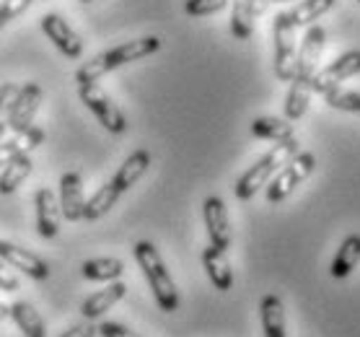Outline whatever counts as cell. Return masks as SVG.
<instances>
[{
  "label": "cell",
  "mask_w": 360,
  "mask_h": 337,
  "mask_svg": "<svg viewBox=\"0 0 360 337\" xmlns=\"http://www.w3.org/2000/svg\"><path fill=\"white\" fill-rule=\"evenodd\" d=\"M161 50V39L158 37H140V39H130L117 44L107 52H98L89 63H83L78 70H75V83L78 86H89V83H98L107 73L117 70L122 65H130V63H138L143 58H150Z\"/></svg>",
  "instance_id": "1"
},
{
  "label": "cell",
  "mask_w": 360,
  "mask_h": 337,
  "mask_svg": "<svg viewBox=\"0 0 360 337\" xmlns=\"http://www.w3.org/2000/svg\"><path fill=\"white\" fill-rule=\"evenodd\" d=\"M132 252H135V260H138L140 270L146 275L148 286H150L153 296H156V304L161 306V312H176L179 309V291H176V283H174L172 272L166 267L164 257L158 255V249L150 241H138Z\"/></svg>",
  "instance_id": "2"
},
{
  "label": "cell",
  "mask_w": 360,
  "mask_h": 337,
  "mask_svg": "<svg viewBox=\"0 0 360 337\" xmlns=\"http://www.w3.org/2000/svg\"><path fill=\"white\" fill-rule=\"evenodd\" d=\"M298 151H301V143H298L295 138L280 140L270 153H264L257 164L249 166V169L241 174V179H238L236 187H233L236 198L238 200H252L259 189L267 187V182H270L272 177H275V174H278L280 169H283V166L295 156V153H298Z\"/></svg>",
  "instance_id": "3"
},
{
  "label": "cell",
  "mask_w": 360,
  "mask_h": 337,
  "mask_svg": "<svg viewBox=\"0 0 360 337\" xmlns=\"http://www.w3.org/2000/svg\"><path fill=\"white\" fill-rule=\"evenodd\" d=\"M314 169H316V156H314V153H301V151H298V153H295V156L290 158V161H288L270 182H267V189H264L267 203L275 205V203H283L285 198H290L293 189L311 177Z\"/></svg>",
  "instance_id": "4"
},
{
  "label": "cell",
  "mask_w": 360,
  "mask_h": 337,
  "mask_svg": "<svg viewBox=\"0 0 360 337\" xmlns=\"http://www.w3.org/2000/svg\"><path fill=\"white\" fill-rule=\"evenodd\" d=\"M272 37H275V60H272L275 75H278V81L290 83V81H293V75H295L298 42H295V26H293V21L288 18L285 11L275 16V24H272Z\"/></svg>",
  "instance_id": "5"
},
{
  "label": "cell",
  "mask_w": 360,
  "mask_h": 337,
  "mask_svg": "<svg viewBox=\"0 0 360 337\" xmlns=\"http://www.w3.org/2000/svg\"><path fill=\"white\" fill-rule=\"evenodd\" d=\"M78 99L89 107V112L96 117L98 125H104V130L107 132H112V135H122V132L127 130V120H124L122 109L117 107L115 101L98 89L96 83L78 86Z\"/></svg>",
  "instance_id": "6"
},
{
  "label": "cell",
  "mask_w": 360,
  "mask_h": 337,
  "mask_svg": "<svg viewBox=\"0 0 360 337\" xmlns=\"http://www.w3.org/2000/svg\"><path fill=\"white\" fill-rule=\"evenodd\" d=\"M41 99H44V91H41L39 83H24L16 91V96H13L8 109V127L16 135H21V132L29 130L34 125V117L39 112Z\"/></svg>",
  "instance_id": "7"
},
{
  "label": "cell",
  "mask_w": 360,
  "mask_h": 337,
  "mask_svg": "<svg viewBox=\"0 0 360 337\" xmlns=\"http://www.w3.org/2000/svg\"><path fill=\"white\" fill-rule=\"evenodd\" d=\"M360 73V50H350L340 55L335 63H329L324 70L314 73L311 89L314 94H327L332 89H340V83Z\"/></svg>",
  "instance_id": "8"
},
{
  "label": "cell",
  "mask_w": 360,
  "mask_h": 337,
  "mask_svg": "<svg viewBox=\"0 0 360 337\" xmlns=\"http://www.w3.org/2000/svg\"><path fill=\"white\" fill-rule=\"evenodd\" d=\"M41 32L55 44V50L63 52L68 60H78L83 55V39L60 13H47L41 18Z\"/></svg>",
  "instance_id": "9"
},
{
  "label": "cell",
  "mask_w": 360,
  "mask_h": 337,
  "mask_svg": "<svg viewBox=\"0 0 360 337\" xmlns=\"http://www.w3.org/2000/svg\"><path fill=\"white\" fill-rule=\"evenodd\" d=\"M202 218H205V229H207L210 244L218 249H229L233 234H231V221H229L226 203H223L218 195H210V198L202 203Z\"/></svg>",
  "instance_id": "10"
},
{
  "label": "cell",
  "mask_w": 360,
  "mask_h": 337,
  "mask_svg": "<svg viewBox=\"0 0 360 337\" xmlns=\"http://www.w3.org/2000/svg\"><path fill=\"white\" fill-rule=\"evenodd\" d=\"M0 260L8 265V267H13V270H21L24 275H29L32 280L49 278V265L39 255L18 247L13 241H0Z\"/></svg>",
  "instance_id": "11"
},
{
  "label": "cell",
  "mask_w": 360,
  "mask_h": 337,
  "mask_svg": "<svg viewBox=\"0 0 360 337\" xmlns=\"http://www.w3.org/2000/svg\"><path fill=\"white\" fill-rule=\"evenodd\" d=\"M34 208H37V234L41 239H55L60 234V203L58 195L49 187H39L34 195Z\"/></svg>",
  "instance_id": "12"
},
{
  "label": "cell",
  "mask_w": 360,
  "mask_h": 337,
  "mask_svg": "<svg viewBox=\"0 0 360 337\" xmlns=\"http://www.w3.org/2000/svg\"><path fill=\"white\" fill-rule=\"evenodd\" d=\"M60 213L63 218L70 223L83 221V208H86V200H83V179L78 172H65L60 177Z\"/></svg>",
  "instance_id": "13"
},
{
  "label": "cell",
  "mask_w": 360,
  "mask_h": 337,
  "mask_svg": "<svg viewBox=\"0 0 360 337\" xmlns=\"http://www.w3.org/2000/svg\"><path fill=\"white\" fill-rule=\"evenodd\" d=\"M324 42H327V32H324L319 24L309 26V32H306V37H303V42H301V47H298V58H295V75L314 78V73H316V65H319L321 52H324Z\"/></svg>",
  "instance_id": "14"
},
{
  "label": "cell",
  "mask_w": 360,
  "mask_h": 337,
  "mask_svg": "<svg viewBox=\"0 0 360 337\" xmlns=\"http://www.w3.org/2000/svg\"><path fill=\"white\" fill-rule=\"evenodd\" d=\"M127 296V286H124L122 280H115V283H109L104 291H96V293H91L86 301L81 304V314L86 322H96L101 319L104 314L117 306L122 298Z\"/></svg>",
  "instance_id": "15"
},
{
  "label": "cell",
  "mask_w": 360,
  "mask_h": 337,
  "mask_svg": "<svg viewBox=\"0 0 360 337\" xmlns=\"http://www.w3.org/2000/svg\"><path fill=\"white\" fill-rule=\"evenodd\" d=\"M148 166H150V153H148L146 148L132 151L130 156L124 158V164L117 169L115 177H112V184L117 187V192L124 195L130 187H135V184L143 179V174L148 172Z\"/></svg>",
  "instance_id": "16"
},
{
  "label": "cell",
  "mask_w": 360,
  "mask_h": 337,
  "mask_svg": "<svg viewBox=\"0 0 360 337\" xmlns=\"http://www.w3.org/2000/svg\"><path fill=\"white\" fill-rule=\"evenodd\" d=\"M202 265L207 278L218 291H231L233 286V270H231V262L226 257V249H218L213 244H207L202 249Z\"/></svg>",
  "instance_id": "17"
},
{
  "label": "cell",
  "mask_w": 360,
  "mask_h": 337,
  "mask_svg": "<svg viewBox=\"0 0 360 337\" xmlns=\"http://www.w3.org/2000/svg\"><path fill=\"white\" fill-rule=\"evenodd\" d=\"M311 81L314 78H306V75H293L290 91H288V96H285V120L298 122V120L306 115L309 101H311V94H314Z\"/></svg>",
  "instance_id": "18"
},
{
  "label": "cell",
  "mask_w": 360,
  "mask_h": 337,
  "mask_svg": "<svg viewBox=\"0 0 360 337\" xmlns=\"http://www.w3.org/2000/svg\"><path fill=\"white\" fill-rule=\"evenodd\" d=\"M32 156L21 151L16 156L11 158L8 164L3 166V172H0V195H13L26 179H29V174H32Z\"/></svg>",
  "instance_id": "19"
},
{
  "label": "cell",
  "mask_w": 360,
  "mask_h": 337,
  "mask_svg": "<svg viewBox=\"0 0 360 337\" xmlns=\"http://www.w3.org/2000/svg\"><path fill=\"white\" fill-rule=\"evenodd\" d=\"M259 317H262V329L264 337H288L285 329V306L280 301V296L267 293L259 304Z\"/></svg>",
  "instance_id": "20"
},
{
  "label": "cell",
  "mask_w": 360,
  "mask_h": 337,
  "mask_svg": "<svg viewBox=\"0 0 360 337\" xmlns=\"http://www.w3.org/2000/svg\"><path fill=\"white\" fill-rule=\"evenodd\" d=\"M81 275L91 283H115L124 275V262L117 257H96L81 265Z\"/></svg>",
  "instance_id": "21"
},
{
  "label": "cell",
  "mask_w": 360,
  "mask_h": 337,
  "mask_svg": "<svg viewBox=\"0 0 360 337\" xmlns=\"http://www.w3.org/2000/svg\"><path fill=\"white\" fill-rule=\"evenodd\" d=\"M11 319L16 322V327L21 329L24 337H47V324H44L41 314L29 301L11 304Z\"/></svg>",
  "instance_id": "22"
},
{
  "label": "cell",
  "mask_w": 360,
  "mask_h": 337,
  "mask_svg": "<svg viewBox=\"0 0 360 337\" xmlns=\"http://www.w3.org/2000/svg\"><path fill=\"white\" fill-rule=\"evenodd\" d=\"M254 16H257V0H231V34L241 42L252 39Z\"/></svg>",
  "instance_id": "23"
},
{
  "label": "cell",
  "mask_w": 360,
  "mask_h": 337,
  "mask_svg": "<svg viewBox=\"0 0 360 337\" xmlns=\"http://www.w3.org/2000/svg\"><path fill=\"white\" fill-rule=\"evenodd\" d=\"M360 262V234H350V236H345V241L340 244L337 249L335 260H332V278L342 280L347 278L352 270H355V265Z\"/></svg>",
  "instance_id": "24"
},
{
  "label": "cell",
  "mask_w": 360,
  "mask_h": 337,
  "mask_svg": "<svg viewBox=\"0 0 360 337\" xmlns=\"http://www.w3.org/2000/svg\"><path fill=\"white\" fill-rule=\"evenodd\" d=\"M252 135L259 140H288L295 138L293 122L290 120H283V117H257L252 122Z\"/></svg>",
  "instance_id": "25"
},
{
  "label": "cell",
  "mask_w": 360,
  "mask_h": 337,
  "mask_svg": "<svg viewBox=\"0 0 360 337\" xmlns=\"http://www.w3.org/2000/svg\"><path fill=\"white\" fill-rule=\"evenodd\" d=\"M122 198L117 187L112 182H107L104 187H98L94 192V198L86 200V208H83V221H98V218H104V215L117 205V200Z\"/></svg>",
  "instance_id": "26"
},
{
  "label": "cell",
  "mask_w": 360,
  "mask_h": 337,
  "mask_svg": "<svg viewBox=\"0 0 360 337\" xmlns=\"http://www.w3.org/2000/svg\"><path fill=\"white\" fill-rule=\"evenodd\" d=\"M335 3L337 0H301L293 11H285V13L293 21L295 29H298V26H309L314 21H319L327 11L335 8Z\"/></svg>",
  "instance_id": "27"
},
{
  "label": "cell",
  "mask_w": 360,
  "mask_h": 337,
  "mask_svg": "<svg viewBox=\"0 0 360 337\" xmlns=\"http://www.w3.org/2000/svg\"><path fill=\"white\" fill-rule=\"evenodd\" d=\"M324 99L332 109H342V112H352L360 115V94L358 91H345V89H332L324 94Z\"/></svg>",
  "instance_id": "28"
},
{
  "label": "cell",
  "mask_w": 360,
  "mask_h": 337,
  "mask_svg": "<svg viewBox=\"0 0 360 337\" xmlns=\"http://www.w3.org/2000/svg\"><path fill=\"white\" fill-rule=\"evenodd\" d=\"M229 6V0H184L187 16H213Z\"/></svg>",
  "instance_id": "29"
},
{
  "label": "cell",
  "mask_w": 360,
  "mask_h": 337,
  "mask_svg": "<svg viewBox=\"0 0 360 337\" xmlns=\"http://www.w3.org/2000/svg\"><path fill=\"white\" fill-rule=\"evenodd\" d=\"M29 6H32V0H3V3H0V32H3L13 18L21 16Z\"/></svg>",
  "instance_id": "30"
},
{
  "label": "cell",
  "mask_w": 360,
  "mask_h": 337,
  "mask_svg": "<svg viewBox=\"0 0 360 337\" xmlns=\"http://www.w3.org/2000/svg\"><path fill=\"white\" fill-rule=\"evenodd\" d=\"M16 91H18L16 83H3L0 86V138H3V132L8 130V109L13 96H16Z\"/></svg>",
  "instance_id": "31"
},
{
  "label": "cell",
  "mask_w": 360,
  "mask_h": 337,
  "mask_svg": "<svg viewBox=\"0 0 360 337\" xmlns=\"http://www.w3.org/2000/svg\"><path fill=\"white\" fill-rule=\"evenodd\" d=\"M96 332L101 337H140L138 332H132V329H127L124 324H117V322H101Z\"/></svg>",
  "instance_id": "32"
},
{
  "label": "cell",
  "mask_w": 360,
  "mask_h": 337,
  "mask_svg": "<svg viewBox=\"0 0 360 337\" xmlns=\"http://www.w3.org/2000/svg\"><path fill=\"white\" fill-rule=\"evenodd\" d=\"M18 138H21V148L29 153V151H34L37 146H41V143H44V130H41V127H37V125H32V127L21 132Z\"/></svg>",
  "instance_id": "33"
},
{
  "label": "cell",
  "mask_w": 360,
  "mask_h": 337,
  "mask_svg": "<svg viewBox=\"0 0 360 337\" xmlns=\"http://www.w3.org/2000/svg\"><path fill=\"white\" fill-rule=\"evenodd\" d=\"M21 138H13V140H3L0 143V166H6L11 161V158L16 156V153H21Z\"/></svg>",
  "instance_id": "34"
},
{
  "label": "cell",
  "mask_w": 360,
  "mask_h": 337,
  "mask_svg": "<svg viewBox=\"0 0 360 337\" xmlns=\"http://www.w3.org/2000/svg\"><path fill=\"white\" fill-rule=\"evenodd\" d=\"M96 324L94 322H81V324H73L70 329L60 332L58 337H96Z\"/></svg>",
  "instance_id": "35"
},
{
  "label": "cell",
  "mask_w": 360,
  "mask_h": 337,
  "mask_svg": "<svg viewBox=\"0 0 360 337\" xmlns=\"http://www.w3.org/2000/svg\"><path fill=\"white\" fill-rule=\"evenodd\" d=\"M0 291H6V293L18 291V278L6 270V262H3V260H0Z\"/></svg>",
  "instance_id": "36"
},
{
  "label": "cell",
  "mask_w": 360,
  "mask_h": 337,
  "mask_svg": "<svg viewBox=\"0 0 360 337\" xmlns=\"http://www.w3.org/2000/svg\"><path fill=\"white\" fill-rule=\"evenodd\" d=\"M3 319H11V306L6 304H0V322Z\"/></svg>",
  "instance_id": "37"
},
{
  "label": "cell",
  "mask_w": 360,
  "mask_h": 337,
  "mask_svg": "<svg viewBox=\"0 0 360 337\" xmlns=\"http://www.w3.org/2000/svg\"><path fill=\"white\" fill-rule=\"evenodd\" d=\"M81 3H94V0H81Z\"/></svg>",
  "instance_id": "38"
},
{
  "label": "cell",
  "mask_w": 360,
  "mask_h": 337,
  "mask_svg": "<svg viewBox=\"0 0 360 337\" xmlns=\"http://www.w3.org/2000/svg\"><path fill=\"white\" fill-rule=\"evenodd\" d=\"M358 3H360V0H358Z\"/></svg>",
  "instance_id": "39"
}]
</instances>
